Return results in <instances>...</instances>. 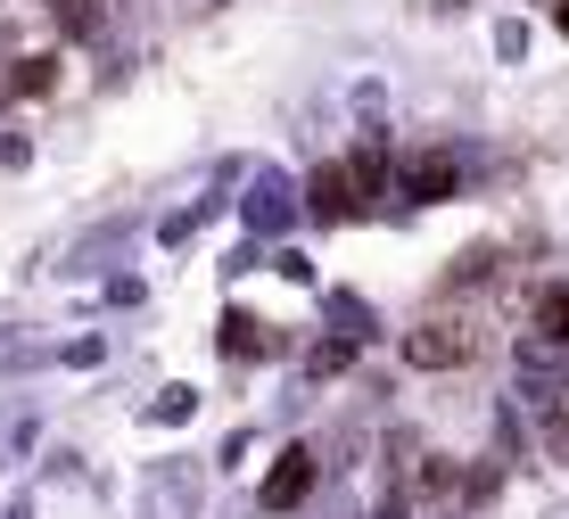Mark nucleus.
<instances>
[{"mask_svg": "<svg viewBox=\"0 0 569 519\" xmlns=\"http://www.w3.org/2000/svg\"><path fill=\"white\" fill-rule=\"evenodd\" d=\"M248 231H281L289 223V214H306V207H289V182H281V173H257V190H248Z\"/></svg>", "mask_w": 569, "mask_h": 519, "instance_id": "423d86ee", "label": "nucleus"}, {"mask_svg": "<svg viewBox=\"0 0 569 519\" xmlns=\"http://www.w3.org/2000/svg\"><path fill=\"white\" fill-rule=\"evenodd\" d=\"M479 347H487V330H479V313H470V306H438V313H421V322L397 338V355L413 371H470V363H479Z\"/></svg>", "mask_w": 569, "mask_h": 519, "instance_id": "f257e3e1", "label": "nucleus"}, {"mask_svg": "<svg viewBox=\"0 0 569 519\" xmlns=\"http://www.w3.org/2000/svg\"><path fill=\"white\" fill-rule=\"evenodd\" d=\"M553 33H569V0H553Z\"/></svg>", "mask_w": 569, "mask_h": 519, "instance_id": "4468645a", "label": "nucleus"}, {"mask_svg": "<svg viewBox=\"0 0 569 519\" xmlns=\"http://www.w3.org/2000/svg\"><path fill=\"white\" fill-rule=\"evenodd\" d=\"M397 198L405 207H446V198H462V149L455 141H421L397 157Z\"/></svg>", "mask_w": 569, "mask_h": 519, "instance_id": "f03ea898", "label": "nucleus"}, {"mask_svg": "<svg viewBox=\"0 0 569 519\" xmlns=\"http://www.w3.org/2000/svg\"><path fill=\"white\" fill-rule=\"evenodd\" d=\"M322 313L339 322V338H356V347H363L371 330H380V322H371V306H363V297H347V289H330V297H322Z\"/></svg>", "mask_w": 569, "mask_h": 519, "instance_id": "9d476101", "label": "nucleus"}, {"mask_svg": "<svg viewBox=\"0 0 569 519\" xmlns=\"http://www.w3.org/2000/svg\"><path fill=\"white\" fill-rule=\"evenodd\" d=\"M9 74H17V99H50V91H58V50H26V58H9Z\"/></svg>", "mask_w": 569, "mask_h": 519, "instance_id": "1a4fd4ad", "label": "nucleus"}, {"mask_svg": "<svg viewBox=\"0 0 569 519\" xmlns=\"http://www.w3.org/2000/svg\"><path fill=\"white\" fill-rule=\"evenodd\" d=\"M9 519H26V511H9Z\"/></svg>", "mask_w": 569, "mask_h": 519, "instance_id": "2eb2a0df", "label": "nucleus"}, {"mask_svg": "<svg viewBox=\"0 0 569 519\" xmlns=\"http://www.w3.org/2000/svg\"><path fill=\"white\" fill-rule=\"evenodd\" d=\"M496 58H512V67L528 58V26H520V17H496Z\"/></svg>", "mask_w": 569, "mask_h": 519, "instance_id": "9b49d317", "label": "nucleus"}, {"mask_svg": "<svg viewBox=\"0 0 569 519\" xmlns=\"http://www.w3.org/2000/svg\"><path fill=\"white\" fill-rule=\"evenodd\" d=\"M223 355H231V363H248V355H272V330L257 322V313L231 306V313H223Z\"/></svg>", "mask_w": 569, "mask_h": 519, "instance_id": "6e6552de", "label": "nucleus"}, {"mask_svg": "<svg viewBox=\"0 0 569 519\" xmlns=\"http://www.w3.org/2000/svg\"><path fill=\"white\" fill-rule=\"evenodd\" d=\"M190 405H199V396H190V388H166V396H157V405H149V421H182Z\"/></svg>", "mask_w": 569, "mask_h": 519, "instance_id": "f8f14e48", "label": "nucleus"}, {"mask_svg": "<svg viewBox=\"0 0 569 519\" xmlns=\"http://www.w3.org/2000/svg\"><path fill=\"white\" fill-rule=\"evenodd\" d=\"M487 281H503V248H496V239H470L455 265H446V297H470V289H487Z\"/></svg>", "mask_w": 569, "mask_h": 519, "instance_id": "39448f33", "label": "nucleus"}, {"mask_svg": "<svg viewBox=\"0 0 569 519\" xmlns=\"http://www.w3.org/2000/svg\"><path fill=\"white\" fill-rule=\"evenodd\" d=\"M9 99H17V74H9V67H0V108H9Z\"/></svg>", "mask_w": 569, "mask_h": 519, "instance_id": "ddd939ff", "label": "nucleus"}, {"mask_svg": "<svg viewBox=\"0 0 569 519\" xmlns=\"http://www.w3.org/2000/svg\"><path fill=\"white\" fill-rule=\"evenodd\" d=\"M356 214H371V190H363V173L347 166V157H330V166L306 173V223H356Z\"/></svg>", "mask_w": 569, "mask_h": 519, "instance_id": "7ed1b4c3", "label": "nucleus"}, {"mask_svg": "<svg viewBox=\"0 0 569 519\" xmlns=\"http://www.w3.org/2000/svg\"><path fill=\"white\" fill-rule=\"evenodd\" d=\"M528 330L553 338V347H569V281H537V297H528Z\"/></svg>", "mask_w": 569, "mask_h": 519, "instance_id": "0eeeda50", "label": "nucleus"}, {"mask_svg": "<svg viewBox=\"0 0 569 519\" xmlns=\"http://www.w3.org/2000/svg\"><path fill=\"white\" fill-rule=\"evenodd\" d=\"M313 478H322V453H313V446H289L281 462H272V478H264V511H298L306 495H313Z\"/></svg>", "mask_w": 569, "mask_h": 519, "instance_id": "20e7f679", "label": "nucleus"}]
</instances>
